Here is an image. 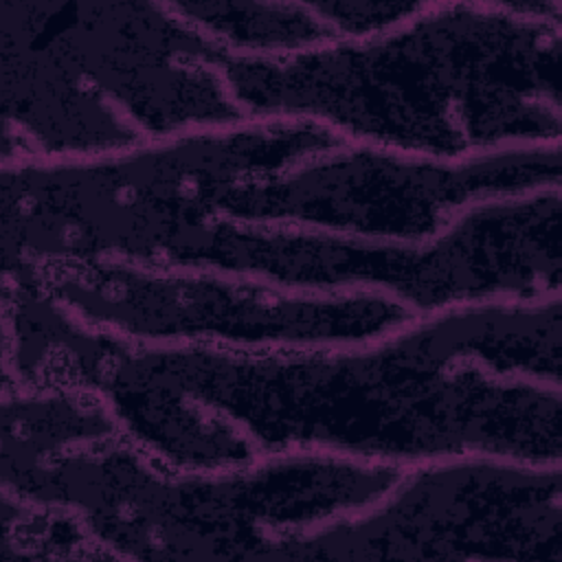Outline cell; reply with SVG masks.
Wrapping results in <instances>:
<instances>
[{
  "label": "cell",
  "mask_w": 562,
  "mask_h": 562,
  "mask_svg": "<svg viewBox=\"0 0 562 562\" xmlns=\"http://www.w3.org/2000/svg\"><path fill=\"white\" fill-rule=\"evenodd\" d=\"M562 301L492 299L419 314L360 345L241 351L125 342L105 402L195 406L257 457L321 450L411 468L454 457L562 459Z\"/></svg>",
  "instance_id": "cell-1"
},
{
  "label": "cell",
  "mask_w": 562,
  "mask_h": 562,
  "mask_svg": "<svg viewBox=\"0 0 562 562\" xmlns=\"http://www.w3.org/2000/svg\"><path fill=\"white\" fill-rule=\"evenodd\" d=\"M211 61L248 119L318 123L347 143L457 162L560 143L562 20L503 2H426L360 42Z\"/></svg>",
  "instance_id": "cell-2"
},
{
  "label": "cell",
  "mask_w": 562,
  "mask_h": 562,
  "mask_svg": "<svg viewBox=\"0 0 562 562\" xmlns=\"http://www.w3.org/2000/svg\"><path fill=\"white\" fill-rule=\"evenodd\" d=\"M167 2H0L2 162L83 160L248 116Z\"/></svg>",
  "instance_id": "cell-3"
},
{
  "label": "cell",
  "mask_w": 562,
  "mask_h": 562,
  "mask_svg": "<svg viewBox=\"0 0 562 562\" xmlns=\"http://www.w3.org/2000/svg\"><path fill=\"white\" fill-rule=\"evenodd\" d=\"M402 470L321 450L180 470L114 435L4 479L2 492L75 514L108 558L288 560L299 538L375 503Z\"/></svg>",
  "instance_id": "cell-4"
},
{
  "label": "cell",
  "mask_w": 562,
  "mask_h": 562,
  "mask_svg": "<svg viewBox=\"0 0 562 562\" xmlns=\"http://www.w3.org/2000/svg\"><path fill=\"white\" fill-rule=\"evenodd\" d=\"M342 143L312 121L246 119L101 158L2 162L4 270L165 266L244 184Z\"/></svg>",
  "instance_id": "cell-5"
},
{
  "label": "cell",
  "mask_w": 562,
  "mask_h": 562,
  "mask_svg": "<svg viewBox=\"0 0 562 562\" xmlns=\"http://www.w3.org/2000/svg\"><path fill=\"white\" fill-rule=\"evenodd\" d=\"M162 268L217 270L299 292H384L417 316L476 301L555 296L562 281L560 191L468 206L428 241L220 220Z\"/></svg>",
  "instance_id": "cell-6"
},
{
  "label": "cell",
  "mask_w": 562,
  "mask_h": 562,
  "mask_svg": "<svg viewBox=\"0 0 562 562\" xmlns=\"http://www.w3.org/2000/svg\"><path fill=\"white\" fill-rule=\"evenodd\" d=\"M22 272L86 325L147 347L277 351L360 345L417 316L384 292H299L200 268L99 261Z\"/></svg>",
  "instance_id": "cell-7"
},
{
  "label": "cell",
  "mask_w": 562,
  "mask_h": 562,
  "mask_svg": "<svg viewBox=\"0 0 562 562\" xmlns=\"http://www.w3.org/2000/svg\"><path fill=\"white\" fill-rule=\"evenodd\" d=\"M560 143L457 162L342 143L244 184L226 222L342 237L428 241L468 206L560 189Z\"/></svg>",
  "instance_id": "cell-8"
},
{
  "label": "cell",
  "mask_w": 562,
  "mask_h": 562,
  "mask_svg": "<svg viewBox=\"0 0 562 562\" xmlns=\"http://www.w3.org/2000/svg\"><path fill=\"white\" fill-rule=\"evenodd\" d=\"M288 560L562 562L560 465L474 454L404 468L382 498L299 538Z\"/></svg>",
  "instance_id": "cell-9"
},
{
  "label": "cell",
  "mask_w": 562,
  "mask_h": 562,
  "mask_svg": "<svg viewBox=\"0 0 562 562\" xmlns=\"http://www.w3.org/2000/svg\"><path fill=\"white\" fill-rule=\"evenodd\" d=\"M4 386L88 389L125 338L90 327L33 274L4 272Z\"/></svg>",
  "instance_id": "cell-10"
},
{
  "label": "cell",
  "mask_w": 562,
  "mask_h": 562,
  "mask_svg": "<svg viewBox=\"0 0 562 562\" xmlns=\"http://www.w3.org/2000/svg\"><path fill=\"white\" fill-rule=\"evenodd\" d=\"M114 435H121V428L97 391L4 386L2 481Z\"/></svg>",
  "instance_id": "cell-11"
},
{
  "label": "cell",
  "mask_w": 562,
  "mask_h": 562,
  "mask_svg": "<svg viewBox=\"0 0 562 562\" xmlns=\"http://www.w3.org/2000/svg\"><path fill=\"white\" fill-rule=\"evenodd\" d=\"M167 4L209 42L239 57L281 59L338 42L310 2Z\"/></svg>",
  "instance_id": "cell-12"
},
{
  "label": "cell",
  "mask_w": 562,
  "mask_h": 562,
  "mask_svg": "<svg viewBox=\"0 0 562 562\" xmlns=\"http://www.w3.org/2000/svg\"><path fill=\"white\" fill-rule=\"evenodd\" d=\"M0 560L18 558H108L66 509L20 501L2 492Z\"/></svg>",
  "instance_id": "cell-13"
},
{
  "label": "cell",
  "mask_w": 562,
  "mask_h": 562,
  "mask_svg": "<svg viewBox=\"0 0 562 562\" xmlns=\"http://www.w3.org/2000/svg\"><path fill=\"white\" fill-rule=\"evenodd\" d=\"M338 42H360L384 35L413 20L426 2L406 0H329L310 2Z\"/></svg>",
  "instance_id": "cell-14"
}]
</instances>
